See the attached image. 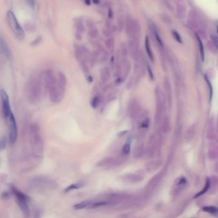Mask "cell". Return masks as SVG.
Masks as SVG:
<instances>
[{"instance_id": "6da1fadb", "label": "cell", "mask_w": 218, "mask_h": 218, "mask_svg": "<svg viewBox=\"0 0 218 218\" xmlns=\"http://www.w3.org/2000/svg\"><path fill=\"white\" fill-rule=\"evenodd\" d=\"M29 139L31 144L33 154L35 157H40L44 149V143L39 125L33 123L29 128Z\"/></svg>"}, {"instance_id": "7a4b0ae2", "label": "cell", "mask_w": 218, "mask_h": 218, "mask_svg": "<svg viewBox=\"0 0 218 218\" xmlns=\"http://www.w3.org/2000/svg\"><path fill=\"white\" fill-rule=\"evenodd\" d=\"M42 79L39 77L34 76L30 78L26 88V95L29 102L32 104L39 103L42 97Z\"/></svg>"}, {"instance_id": "3957f363", "label": "cell", "mask_w": 218, "mask_h": 218, "mask_svg": "<svg viewBox=\"0 0 218 218\" xmlns=\"http://www.w3.org/2000/svg\"><path fill=\"white\" fill-rule=\"evenodd\" d=\"M67 84V77L62 72H59L56 77V83L48 90L50 101L55 104L62 101Z\"/></svg>"}, {"instance_id": "277c9868", "label": "cell", "mask_w": 218, "mask_h": 218, "mask_svg": "<svg viewBox=\"0 0 218 218\" xmlns=\"http://www.w3.org/2000/svg\"><path fill=\"white\" fill-rule=\"evenodd\" d=\"M10 191L14 196L18 206L22 211L24 215L26 217L30 216V211L28 205V201L30 200L29 197L26 194H24L23 192L20 191L15 186H12V185L10 186Z\"/></svg>"}, {"instance_id": "5b68a950", "label": "cell", "mask_w": 218, "mask_h": 218, "mask_svg": "<svg viewBox=\"0 0 218 218\" xmlns=\"http://www.w3.org/2000/svg\"><path fill=\"white\" fill-rule=\"evenodd\" d=\"M155 96L157 103H156L154 122L155 125H159L161 123L162 121L164 104H165V102L166 101V97L164 95V93L159 88L155 90Z\"/></svg>"}, {"instance_id": "8992f818", "label": "cell", "mask_w": 218, "mask_h": 218, "mask_svg": "<svg viewBox=\"0 0 218 218\" xmlns=\"http://www.w3.org/2000/svg\"><path fill=\"white\" fill-rule=\"evenodd\" d=\"M7 20L9 27L15 35L20 40L24 39V36H25V33H24L23 28L20 25L13 12L11 10L7 12Z\"/></svg>"}, {"instance_id": "52a82bcc", "label": "cell", "mask_w": 218, "mask_h": 218, "mask_svg": "<svg viewBox=\"0 0 218 218\" xmlns=\"http://www.w3.org/2000/svg\"><path fill=\"white\" fill-rule=\"evenodd\" d=\"M30 187L36 190H47L55 187V183L48 178L44 176H36L31 180Z\"/></svg>"}, {"instance_id": "ba28073f", "label": "cell", "mask_w": 218, "mask_h": 218, "mask_svg": "<svg viewBox=\"0 0 218 218\" xmlns=\"http://www.w3.org/2000/svg\"><path fill=\"white\" fill-rule=\"evenodd\" d=\"M7 120L9 122V140L10 144L14 145L17 139L18 136V130H17V125L16 119L13 113H11Z\"/></svg>"}, {"instance_id": "9c48e42d", "label": "cell", "mask_w": 218, "mask_h": 218, "mask_svg": "<svg viewBox=\"0 0 218 218\" xmlns=\"http://www.w3.org/2000/svg\"><path fill=\"white\" fill-rule=\"evenodd\" d=\"M0 97H1L3 114L4 117L7 119L12 113V111L9 97L3 89L1 90V91H0Z\"/></svg>"}, {"instance_id": "30bf717a", "label": "cell", "mask_w": 218, "mask_h": 218, "mask_svg": "<svg viewBox=\"0 0 218 218\" xmlns=\"http://www.w3.org/2000/svg\"><path fill=\"white\" fill-rule=\"evenodd\" d=\"M43 81L42 83L44 86L45 88L48 92V90L51 88L56 83V77L53 72L51 69H47L45 71L42 75Z\"/></svg>"}, {"instance_id": "8fae6325", "label": "cell", "mask_w": 218, "mask_h": 218, "mask_svg": "<svg viewBox=\"0 0 218 218\" xmlns=\"http://www.w3.org/2000/svg\"><path fill=\"white\" fill-rule=\"evenodd\" d=\"M141 112V108L138 101L136 99L131 100L127 108V114L133 119H136Z\"/></svg>"}, {"instance_id": "7c38bea8", "label": "cell", "mask_w": 218, "mask_h": 218, "mask_svg": "<svg viewBox=\"0 0 218 218\" xmlns=\"http://www.w3.org/2000/svg\"><path fill=\"white\" fill-rule=\"evenodd\" d=\"M164 175V171H160L159 174L155 175L153 178L151 179L146 186V192L149 193L153 191L157 187L159 182H161L163 176Z\"/></svg>"}, {"instance_id": "4fadbf2b", "label": "cell", "mask_w": 218, "mask_h": 218, "mask_svg": "<svg viewBox=\"0 0 218 218\" xmlns=\"http://www.w3.org/2000/svg\"><path fill=\"white\" fill-rule=\"evenodd\" d=\"M187 184V180L183 176L180 177L178 179H176V182L174 184V188H173L172 191H171V195L173 196H178L180 193L183 191L184 189L185 188Z\"/></svg>"}, {"instance_id": "5bb4252c", "label": "cell", "mask_w": 218, "mask_h": 218, "mask_svg": "<svg viewBox=\"0 0 218 218\" xmlns=\"http://www.w3.org/2000/svg\"><path fill=\"white\" fill-rule=\"evenodd\" d=\"M0 48H1L4 55L7 57L8 60H12L13 59V55H12V50L10 49L9 44H7L5 39L1 35H0Z\"/></svg>"}, {"instance_id": "9a60e30c", "label": "cell", "mask_w": 218, "mask_h": 218, "mask_svg": "<svg viewBox=\"0 0 218 218\" xmlns=\"http://www.w3.org/2000/svg\"><path fill=\"white\" fill-rule=\"evenodd\" d=\"M163 162L162 160L157 159V160H154V161H150L148 162L145 164V168L146 170L149 172H153L159 169V168H161L163 165Z\"/></svg>"}, {"instance_id": "2e32d148", "label": "cell", "mask_w": 218, "mask_h": 218, "mask_svg": "<svg viewBox=\"0 0 218 218\" xmlns=\"http://www.w3.org/2000/svg\"><path fill=\"white\" fill-rule=\"evenodd\" d=\"M206 138L209 140L211 141H214L216 138V131L215 129L214 123V121L212 122V120H211L209 123Z\"/></svg>"}, {"instance_id": "e0dca14e", "label": "cell", "mask_w": 218, "mask_h": 218, "mask_svg": "<svg viewBox=\"0 0 218 218\" xmlns=\"http://www.w3.org/2000/svg\"><path fill=\"white\" fill-rule=\"evenodd\" d=\"M123 179L125 181L130 183H138L140 182L143 180V176L138 175V174H126Z\"/></svg>"}, {"instance_id": "ac0fdd59", "label": "cell", "mask_w": 218, "mask_h": 218, "mask_svg": "<svg viewBox=\"0 0 218 218\" xmlns=\"http://www.w3.org/2000/svg\"><path fill=\"white\" fill-rule=\"evenodd\" d=\"M209 158L213 161L217 157V146L214 141L210 143L208 150Z\"/></svg>"}, {"instance_id": "d6986e66", "label": "cell", "mask_w": 218, "mask_h": 218, "mask_svg": "<svg viewBox=\"0 0 218 218\" xmlns=\"http://www.w3.org/2000/svg\"><path fill=\"white\" fill-rule=\"evenodd\" d=\"M162 123V126H161V130L163 133L167 134L169 133L171 131V120L169 116H165L163 118V120L161 121Z\"/></svg>"}, {"instance_id": "ffe728a7", "label": "cell", "mask_w": 218, "mask_h": 218, "mask_svg": "<svg viewBox=\"0 0 218 218\" xmlns=\"http://www.w3.org/2000/svg\"><path fill=\"white\" fill-rule=\"evenodd\" d=\"M196 132V127L195 125H191L187 130V132L185 134V141L186 142H190L194 139Z\"/></svg>"}, {"instance_id": "44dd1931", "label": "cell", "mask_w": 218, "mask_h": 218, "mask_svg": "<svg viewBox=\"0 0 218 218\" xmlns=\"http://www.w3.org/2000/svg\"><path fill=\"white\" fill-rule=\"evenodd\" d=\"M114 159L112 157H108L102 159L101 161H98L97 164V166L98 168H101V167H106V166H108L110 165H114L115 164Z\"/></svg>"}, {"instance_id": "7402d4cb", "label": "cell", "mask_w": 218, "mask_h": 218, "mask_svg": "<svg viewBox=\"0 0 218 218\" xmlns=\"http://www.w3.org/2000/svg\"><path fill=\"white\" fill-rule=\"evenodd\" d=\"M164 90H165L166 93L167 94V98L168 101V104L169 106H171V85L169 80L168 78H165L164 79Z\"/></svg>"}, {"instance_id": "603a6c76", "label": "cell", "mask_w": 218, "mask_h": 218, "mask_svg": "<svg viewBox=\"0 0 218 218\" xmlns=\"http://www.w3.org/2000/svg\"><path fill=\"white\" fill-rule=\"evenodd\" d=\"M93 200H85L81 201V202L77 203L75 205H74L73 208L75 210H81L84 209L85 208H88L92 206V203H93Z\"/></svg>"}, {"instance_id": "cb8c5ba5", "label": "cell", "mask_w": 218, "mask_h": 218, "mask_svg": "<svg viewBox=\"0 0 218 218\" xmlns=\"http://www.w3.org/2000/svg\"><path fill=\"white\" fill-rule=\"evenodd\" d=\"M144 153V147L141 144H138V145L134 147L133 151V155L134 158L139 159L143 155Z\"/></svg>"}, {"instance_id": "d4e9b609", "label": "cell", "mask_w": 218, "mask_h": 218, "mask_svg": "<svg viewBox=\"0 0 218 218\" xmlns=\"http://www.w3.org/2000/svg\"><path fill=\"white\" fill-rule=\"evenodd\" d=\"M217 187V179L216 176H212V179H210V188L212 194L216 192Z\"/></svg>"}, {"instance_id": "484cf974", "label": "cell", "mask_w": 218, "mask_h": 218, "mask_svg": "<svg viewBox=\"0 0 218 218\" xmlns=\"http://www.w3.org/2000/svg\"><path fill=\"white\" fill-rule=\"evenodd\" d=\"M109 77H110V73L109 69L108 68H104L102 70L101 72V81L102 82V83L103 84L106 83L107 82L109 81Z\"/></svg>"}, {"instance_id": "4316f807", "label": "cell", "mask_w": 218, "mask_h": 218, "mask_svg": "<svg viewBox=\"0 0 218 218\" xmlns=\"http://www.w3.org/2000/svg\"><path fill=\"white\" fill-rule=\"evenodd\" d=\"M83 186H84V184L83 182H78V183H76V184H73L70 185V186H69L68 187H67L66 188H65L64 190V192L67 193V192L71 191L72 190H77V189L81 188L82 187H83Z\"/></svg>"}, {"instance_id": "83f0119b", "label": "cell", "mask_w": 218, "mask_h": 218, "mask_svg": "<svg viewBox=\"0 0 218 218\" xmlns=\"http://www.w3.org/2000/svg\"><path fill=\"white\" fill-rule=\"evenodd\" d=\"M209 188H210V179L207 177L206 179V182H205V187L203 188V190L202 191H201L200 192L197 193V194L195 196L194 198H198L199 196L205 194V192H207L209 190Z\"/></svg>"}, {"instance_id": "f1b7e54d", "label": "cell", "mask_w": 218, "mask_h": 218, "mask_svg": "<svg viewBox=\"0 0 218 218\" xmlns=\"http://www.w3.org/2000/svg\"><path fill=\"white\" fill-rule=\"evenodd\" d=\"M203 211L208 212L212 215H217V208L215 206H207L202 208Z\"/></svg>"}, {"instance_id": "f546056e", "label": "cell", "mask_w": 218, "mask_h": 218, "mask_svg": "<svg viewBox=\"0 0 218 218\" xmlns=\"http://www.w3.org/2000/svg\"><path fill=\"white\" fill-rule=\"evenodd\" d=\"M145 48H146V51H147V52L148 54V56H149L150 59L152 61H154L153 54H152V52L151 51L150 46V43H149V38H148V36H147L146 39H145Z\"/></svg>"}, {"instance_id": "4dcf8cb0", "label": "cell", "mask_w": 218, "mask_h": 218, "mask_svg": "<svg viewBox=\"0 0 218 218\" xmlns=\"http://www.w3.org/2000/svg\"><path fill=\"white\" fill-rule=\"evenodd\" d=\"M101 102V98L100 97L98 96H96L94 97L92 101H91V102H90V104H91V106L92 108H96L98 107V106L99 105Z\"/></svg>"}, {"instance_id": "1f68e13d", "label": "cell", "mask_w": 218, "mask_h": 218, "mask_svg": "<svg viewBox=\"0 0 218 218\" xmlns=\"http://www.w3.org/2000/svg\"><path fill=\"white\" fill-rule=\"evenodd\" d=\"M197 40H198V42L199 44V47H200V55H201V59L203 61L204 60V48H203V45L202 42H201V39H200L199 36L197 35Z\"/></svg>"}, {"instance_id": "d6a6232c", "label": "cell", "mask_w": 218, "mask_h": 218, "mask_svg": "<svg viewBox=\"0 0 218 218\" xmlns=\"http://www.w3.org/2000/svg\"><path fill=\"white\" fill-rule=\"evenodd\" d=\"M131 152V147L129 143H125L122 148V154L123 155H128Z\"/></svg>"}, {"instance_id": "836d02e7", "label": "cell", "mask_w": 218, "mask_h": 218, "mask_svg": "<svg viewBox=\"0 0 218 218\" xmlns=\"http://www.w3.org/2000/svg\"><path fill=\"white\" fill-rule=\"evenodd\" d=\"M7 143V139L5 137H2L0 138V150L5 149Z\"/></svg>"}, {"instance_id": "e575fe53", "label": "cell", "mask_w": 218, "mask_h": 218, "mask_svg": "<svg viewBox=\"0 0 218 218\" xmlns=\"http://www.w3.org/2000/svg\"><path fill=\"white\" fill-rule=\"evenodd\" d=\"M205 80H206L207 85H208L209 88V96H210L209 100H210V101H211V100H212V92H213V91H212V85H211V82L209 81V80L208 79V78L206 76H205Z\"/></svg>"}, {"instance_id": "d590c367", "label": "cell", "mask_w": 218, "mask_h": 218, "mask_svg": "<svg viewBox=\"0 0 218 218\" xmlns=\"http://www.w3.org/2000/svg\"><path fill=\"white\" fill-rule=\"evenodd\" d=\"M76 27L77 28V30L78 31H80V32H82V31H84V29L85 28H84L83 24V23H82L80 21L76 22Z\"/></svg>"}, {"instance_id": "8d00e7d4", "label": "cell", "mask_w": 218, "mask_h": 218, "mask_svg": "<svg viewBox=\"0 0 218 218\" xmlns=\"http://www.w3.org/2000/svg\"><path fill=\"white\" fill-rule=\"evenodd\" d=\"M172 34H173V36H174V38L176 39V40L177 41V42H179L180 43L182 42V39H181L180 36L179 35V34H178L177 32H176L175 30H174L172 31Z\"/></svg>"}, {"instance_id": "74e56055", "label": "cell", "mask_w": 218, "mask_h": 218, "mask_svg": "<svg viewBox=\"0 0 218 218\" xmlns=\"http://www.w3.org/2000/svg\"><path fill=\"white\" fill-rule=\"evenodd\" d=\"M41 41H42V37H41V36H38L37 38H36L34 41H33L31 43V45L33 46H36L41 42Z\"/></svg>"}, {"instance_id": "f35d334b", "label": "cell", "mask_w": 218, "mask_h": 218, "mask_svg": "<svg viewBox=\"0 0 218 218\" xmlns=\"http://www.w3.org/2000/svg\"><path fill=\"white\" fill-rule=\"evenodd\" d=\"M26 1L29 6L32 8V9H34L35 7V0H26Z\"/></svg>"}, {"instance_id": "ab89813d", "label": "cell", "mask_w": 218, "mask_h": 218, "mask_svg": "<svg viewBox=\"0 0 218 218\" xmlns=\"http://www.w3.org/2000/svg\"><path fill=\"white\" fill-rule=\"evenodd\" d=\"M147 69H148V72H149V74L150 79L153 80L154 79V74H153V72H152V69H150V67L149 66H148Z\"/></svg>"}, {"instance_id": "60d3db41", "label": "cell", "mask_w": 218, "mask_h": 218, "mask_svg": "<svg viewBox=\"0 0 218 218\" xmlns=\"http://www.w3.org/2000/svg\"><path fill=\"white\" fill-rule=\"evenodd\" d=\"M211 39H212L213 42L214 43L215 46L217 47V36H215V35H211Z\"/></svg>"}, {"instance_id": "b9f144b4", "label": "cell", "mask_w": 218, "mask_h": 218, "mask_svg": "<svg viewBox=\"0 0 218 218\" xmlns=\"http://www.w3.org/2000/svg\"><path fill=\"white\" fill-rule=\"evenodd\" d=\"M155 37H156V39H157V42H158V43L160 44V46H162L163 47V42H162V41H161V39H160L159 38V35L157 34H155Z\"/></svg>"}, {"instance_id": "7bdbcfd3", "label": "cell", "mask_w": 218, "mask_h": 218, "mask_svg": "<svg viewBox=\"0 0 218 218\" xmlns=\"http://www.w3.org/2000/svg\"><path fill=\"white\" fill-rule=\"evenodd\" d=\"M2 196H3V198H9V192H6V193H5V192H4L3 194V195H2Z\"/></svg>"}]
</instances>
